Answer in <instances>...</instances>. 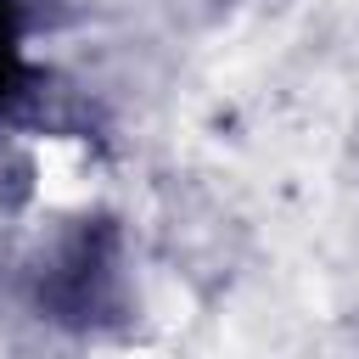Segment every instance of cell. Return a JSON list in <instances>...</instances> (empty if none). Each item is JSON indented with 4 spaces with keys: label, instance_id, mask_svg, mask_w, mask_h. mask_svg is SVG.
<instances>
[{
    "label": "cell",
    "instance_id": "1",
    "mask_svg": "<svg viewBox=\"0 0 359 359\" xmlns=\"http://www.w3.org/2000/svg\"><path fill=\"white\" fill-rule=\"evenodd\" d=\"M11 67H17V34H11V11L0 6V90H6Z\"/></svg>",
    "mask_w": 359,
    "mask_h": 359
}]
</instances>
